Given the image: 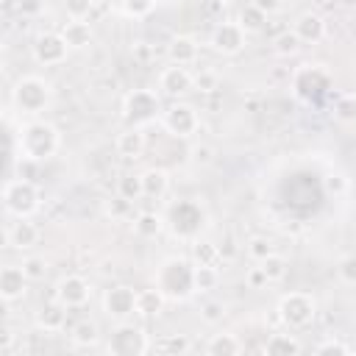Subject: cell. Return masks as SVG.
I'll list each match as a JSON object with an SVG mask.
<instances>
[{
  "label": "cell",
  "mask_w": 356,
  "mask_h": 356,
  "mask_svg": "<svg viewBox=\"0 0 356 356\" xmlns=\"http://www.w3.org/2000/svg\"><path fill=\"white\" fill-rule=\"evenodd\" d=\"M161 111V100L153 89H131L122 100V120L125 125H147Z\"/></svg>",
  "instance_id": "ba28073f"
},
{
  "label": "cell",
  "mask_w": 356,
  "mask_h": 356,
  "mask_svg": "<svg viewBox=\"0 0 356 356\" xmlns=\"http://www.w3.org/2000/svg\"><path fill=\"white\" fill-rule=\"evenodd\" d=\"M153 348H156V350H161V353H172V356H181V353H189L192 342H189V337H184V334H170V337L159 339Z\"/></svg>",
  "instance_id": "8d00e7d4"
},
{
  "label": "cell",
  "mask_w": 356,
  "mask_h": 356,
  "mask_svg": "<svg viewBox=\"0 0 356 356\" xmlns=\"http://www.w3.org/2000/svg\"><path fill=\"white\" fill-rule=\"evenodd\" d=\"M161 125L175 139H192L200 131V114H197V108L192 103L175 100L161 111Z\"/></svg>",
  "instance_id": "9c48e42d"
},
{
  "label": "cell",
  "mask_w": 356,
  "mask_h": 356,
  "mask_svg": "<svg viewBox=\"0 0 356 356\" xmlns=\"http://www.w3.org/2000/svg\"><path fill=\"white\" fill-rule=\"evenodd\" d=\"M334 120L350 125L356 122V95H339L334 100Z\"/></svg>",
  "instance_id": "74e56055"
},
{
  "label": "cell",
  "mask_w": 356,
  "mask_h": 356,
  "mask_svg": "<svg viewBox=\"0 0 356 356\" xmlns=\"http://www.w3.org/2000/svg\"><path fill=\"white\" fill-rule=\"evenodd\" d=\"M53 103V83L42 75H19L11 86V106L19 117H39Z\"/></svg>",
  "instance_id": "3957f363"
},
{
  "label": "cell",
  "mask_w": 356,
  "mask_h": 356,
  "mask_svg": "<svg viewBox=\"0 0 356 356\" xmlns=\"http://www.w3.org/2000/svg\"><path fill=\"white\" fill-rule=\"evenodd\" d=\"M150 348H153V342H150L147 331L131 320L114 323V331L106 342V350L111 356H145Z\"/></svg>",
  "instance_id": "52a82bcc"
},
{
  "label": "cell",
  "mask_w": 356,
  "mask_h": 356,
  "mask_svg": "<svg viewBox=\"0 0 356 356\" xmlns=\"http://www.w3.org/2000/svg\"><path fill=\"white\" fill-rule=\"evenodd\" d=\"M70 342L75 348H97L100 345V325L95 320H78L72 328H70Z\"/></svg>",
  "instance_id": "484cf974"
},
{
  "label": "cell",
  "mask_w": 356,
  "mask_h": 356,
  "mask_svg": "<svg viewBox=\"0 0 356 356\" xmlns=\"http://www.w3.org/2000/svg\"><path fill=\"white\" fill-rule=\"evenodd\" d=\"M22 270H25V275H28V281H44L47 278V273H50V261L44 259V256H25L22 259Z\"/></svg>",
  "instance_id": "d590c367"
},
{
  "label": "cell",
  "mask_w": 356,
  "mask_h": 356,
  "mask_svg": "<svg viewBox=\"0 0 356 356\" xmlns=\"http://www.w3.org/2000/svg\"><path fill=\"white\" fill-rule=\"evenodd\" d=\"M278 320L286 325V328H306L314 323L317 317V298L312 292H303V289H292V292H284L278 298Z\"/></svg>",
  "instance_id": "277c9868"
},
{
  "label": "cell",
  "mask_w": 356,
  "mask_h": 356,
  "mask_svg": "<svg viewBox=\"0 0 356 356\" xmlns=\"http://www.w3.org/2000/svg\"><path fill=\"white\" fill-rule=\"evenodd\" d=\"M325 186H328V192L342 195V192L348 189V178H345L342 172H334V175H328V178H325Z\"/></svg>",
  "instance_id": "f907efd6"
},
{
  "label": "cell",
  "mask_w": 356,
  "mask_h": 356,
  "mask_svg": "<svg viewBox=\"0 0 356 356\" xmlns=\"http://www.w3.org/2000/svg\"><path fill=\"white\" fill-rule=\"evenodd\" d=\"M103 211H106L111 220H128V217L134 214V203H131V200H125L122 195H114V197H108V200H106Z\"/></svg>",
  "instance_id": "f35d334b"
},
{
  "label": "cell",
  "mask_w": 356,
  "mask_h": 356,
  "mask_svg": "<svg viewBox=\"0 0 356 356\" xmlns=\"http://www.w3.org/2000/svg\"><path fill=\"white\" fill-rule=\"evenodd\" d=\"M245 36L248 33L242 31V25L236 19H228V22L214 25V31L209 36V47L214 53H220V56H236L245 47Z\"/></svg>",
  "instance_id": "4fadbf2b"
},
{
  "label": "cell",
  "mask_w": 356,
  "mask_h": 356,
  "mask_svg": "<svg viewBox=\"0 0 356 356\" xmlns=\"http://www.w3.org/2000/svg\"><path fill=\"white\" fill-rule=\"evenodd\" d=\"M33 323H36V328L44 331V334H58V331L67 328V306H64L58 298H53V300L42 303V306L36 309Z\"/></svg>",
  "instance_id": "ac0fdd59"
},
{
  "label": "cell",
  "mask_w": 356,
  "mask_h": 356,
  "mask_svg": "<svg viewBox=\"0 0 356 356\" xmlns=\"http://www.w3.org/2000/svg\"><path fill=\"white\" fill-rule=\"evenodd\" d=\"M61 36L67 39L70 50H83V47L92 44L95 31H92V25H89L86 19H72V17H67V22L61 25Z\"/></svg>",
  "instance_id": "7402d4cb"
},
{
  "label": "cell",
  "mask_w": 356,
  "mask_h": 356,
  "mask_svg": "<svg viewBox=\"0 0 356 356\" xmlns=\"http://www.w3.org/2000/svg\"><path fill=\"white\" fill-rule=\"evenodd\" d=\"M222 317H225V303L222 300H203L200 303V323L217 325V323H222Z\"/></svg>",
  "instance_id": "60d3db41"
},
{
  "label": "cell",
  "mask_w": 356,
  "mask_h": 356,
  "mask_svg": "<svg viewBox=\"0 0 356 356\" xmlns=\"http://www.w3.org/2000/svg\"><path fill=\"white\" fill-rule=\"evenodd\" d=\"M145 145H147V139H145V131H142L139 125H128V128L117 136V142H114L117 156H122V159H128V161L142 159Z\"/></svg>",
  "instance_id": "44dd1931"
},
{
  "label": "cell",
  "mask_w": 356,
  "mask_h": 356,
  "mask_svg": "<svg viewBox=\"0 0 356 356\" xmlns=\"http://www.w3.org/2000/svg\"><path fill=\"white\" fill-rule=\"evenodd\" d=\"M189 259L192 264H209V267H217V261L222 259L220 256V245L209 242V239H192L189 242Z\"/></svg>",
  "instance_id": "f1b7e54d"
},
{
  "label": "cell",
  "mask_w": 356,
  "mask_h": 356,
  "mask_svg": "<svg viewBox=\"0 0 356 356\" xmlns=\"http://www.w3.org/2000/svg\"><path fill=\"white\" fill-rule=\"evenodd\" d=\"M242 350H245V345L236 339V334H228V331L211 334L209 342H206V353L209 356H236Z\"/></svg>",
  "instance_id": "83f0119b"
},
{
  "label": "cell",
  "mask_w": 356,
  "mask_h": 356,
  "mask_svg": "<svg viewBox=\"0 0 356 356\" xmlns=\"http://www.w3.org/2000/svg\"><path fill=\"white\" fill-rule=\"evenodd\" d=\"M300 47H303V42L298 39L295 31H284V33H278V36L273 39V50H275V56H284V58L298 56Z\"/></svg>",
  "instance_id": "836d02e7"
},
{
  "label": "cell",
  "mask_w": 356,
  "mask_h": 356,
  "mask_svg": "<svg viewBox=\"0 0 356 356\" xmlns=\"http://www.w3.org/2000/svg\"><path fill=\"white\" fill-rule=\"evenodd\" d=\"M159 92H161L164 97L178 100V97H184L186 92H195V75H192L186 67H181V64H170V67H164L161 75H159Z\"/></svg>",
  "instance_id": "9a60e30c"
},
{
  "label": "cell",
  "mask_w": 356,
  "mask_h": 356,
  "mask_svg": "<svg viewBox=\"0 0 356 356\" xmlns=\"http://www.w3.org/2000/svg\"><path fill=\"white\" fill-rule=\"evenodd\" d=\"M328 86H331V75L323 64H300L298 72L292 75V89L306 103L320 100L328 92Z\"/></svg>",
  "instance_id": "30bf717a"
},
{
  "label": "cell",
  "mask_w": 356,
  "mask_h": 356,
  "mask_svg": "<svg viewBox=\"0 0 356 356\" xmlns=\"http://www.w3.org/2000/svg\"><path fill=\"white\" fill-rule=\"evenodd\" d=\"M44 6H47V0H14L17 14L25 17V19H36V17H42Z\"/></svg>",
  "instance_id": "ee69618b"
},
{
  "label": "cell",
  "mask_w": 356,
  "mask_h": 356,
  "mask_svg": "<svg viewBox=\"0 0 356 356\" xmlns=\"http://www.w3.org/2000/svg\"><path fill=\"white\" fill-rule=\"evenodd\" d=\"M337 278H339L345 286H356V250H353V253H345V256L337 261Z\"/></svg>",
  "instance_id": "ab89813d"
},
{
  "label": "cell",
  "mask_w": 356,
  "mask_h": 356,
  "mask_svg": "<svg viewBox=\"0 0 356 356\" xmlns=\"http://www.w3.org/2000/svg\"><path fill=\"white\" fill-rule=\"evenodd\" d=\"M217 86H220V75L214 72V70H200V72H195V92H200V95H211V92H217Z\"/></svg>",
  "instance_id": "b9f144b4"
},
{
  "label": "cell",
  "mask_w": 356,
  "mask_h": 356,
  "mask_svg": "<svg viewBox=\"0 0 356 356\" xmlns=\"http://www.w3.org/2000/svg\"><path fill=\"white\" fill-rule=\"evenodd\" d=\"M245 284H248V289H264L270 281H267V275H264V270L256 264V267H250L248 273H245Z\"/></svg>",
  "instance_id": "c3c4849f"
},
{
  "label": "cell",
  "mask_w": 356,
  "mask_h": 356,
  "mask_svg": "<svg viewBox=\"0 0 356 356\" xmlns=\"http://www.w3.org/2000/svg\"><path fill=\"white\" fill-rule=\"evenodd\" d=\"M259 267L264 270V275H267V281H270V284H278V281H284V278H286L289 261H286V256H281V253L275 250V253H270L267 259H261V261H259Z\"/></svg>",
  "instance_id": "4dcf8cb0"
},
{
  "label": "cell",
  "mask_w": 356,
  "mask_h": 356,
  "mask_svg": "<svg viewBox=\"0 0 356 356\" xmlns=\"http://www.w3.org/2000/svg\"><path fill=\"white\" fill-rule=\"evenodd\" d=\"M236 22L242 25V31H245V33H259V31L267 25V14H264V11L250 0V3H245V6L239 8Z\"/></svg>",
  "instance_id": "f546056e"
},
{
  "label": "cell",
  "mask_w": 356,
  "mask_h": 356,
  "mask_svg": "<svg viewBox=\"0 0 356 356\" xmlns=\"http://www.w3.org/2000/svg\"><path fill=\"white\" fill-rule=\"evenodd\" d=\"M214 3H217V6H228L231 0H214Z\"/></svg>",
  "instance_id": "f5cc1de1"
},
{
  "label": "cell",
  "mask_w": 356,
  "mask_h": 356,
  "mask_svg": "<svg viewBox=\"0 0 356 356\" xmlns=\"http://www.w3.org/2000/svg\"><path fill=\"white\" fill-rule=\"evenodd\" d=\"M164 303L167 298L156 284L150 289H136V317H145V320L159 317L164 312Z\"/></svg>",
  "instance_id": "603a6c76"
},
{
  "label": "cell",
  "mask_w": 356,
  "mask_h": 356,
  "mask_svg": "<svg viewBox=\"0 0 356 356\" xmlns=\"http://www.w3.org/2000/svg\"><path fill=\"white\" fill-rule=\"evenodd\" d=\"M131 56H134V61H139V64H150V61H153V44L139 39V42L131 44Z\"/></svg>",
  "instance_id": "7dc6e473"
},
{
  "label": "cell",
  "mask_w": 356,
  "mask_h": 356,
  "mask_svg": "<svg viewBox=\"0 0 356 356\" xmlns=\"http://www.w3.org/2000/svg\"><path fill=\"white\" fill-rule=\"evenodd\" d=\"M189 161L197 164V167H209L214 161V147L211 145H195L189 150Z\"/></svg>",
  "instance_id": "bcb514c9"
},
{
  "label": "cell",
  "mask_w": 356,
  "mask_h": 356,
  "mask_svg": "<svg viewBox=\"0 0 356 356\" xmlns=\"http://www.w3.org/2000/svg\"><path fill=\"white\" fill-rule=\"evenodd\" d=\"M292 31L298 33V39L303 44H320L325 39V19L317 11H303L298 14V19L292 22Z\"/></svg>",
  "instance_id": "d6986e66"
},
{
  "label": "cell",
  "mask_w": 356,
  "mask_h": 356,
  "mask_svg": "<svg viewBox=\"0 0 356 356\" xmlns=\"http://www.w3.org/2000/svg\"><path fill=\"white\" fill-rule=\"evenodd\" d=\"M150 6H153V0H125V14L142 17V14L150 11Z\"/></svg>",
  "instance_id": "681fc988"
},
{
  "label": "cell",
  "mask_w": 356,
  "mask_h": 356,
  "mask_svg": "<svg viewBox=\"0 0 356 356\" xmlns=\"http://www.w3.org/2000/svg\"><path fill=\"white\" fill-rule=\"evenodd\" d=\"M53 295H56L67 309H81V306H86L89 298H92V284H89L83 275L70 273V275H61V278L56 281Z\"/></svg>",
  "instance_id": "5bb4252c"
},
{
  "label": "cell",
  "mask_w": 356,
  "mask_h": 356,
  "mask_svg": "<svg viewBox=\"0 0 356 356\" xmlns=\"http://www.w3.org/2000/svg\"><path fill=\"white\" fill-rule=\"evenodd\" d=\"M314 353H320V356H325V353L348 356V353H350V345H348V342H342V339H337V337H328V339H323V342L314 348Z\"/></svg>",
  "instance_id": "f6af8a7d"
},
{
  "label": "cell",
  "mask_w": 356,
  "mask_h": 356,
  "mask_svg": "<svg viewBox=\"0 0 356 356\" xmlns=\"http://www.w3.org/2000/svg\"><path fill=\"white\" fill-rule=\"evenodd\" d=\"M117 195H122L131 203H136L139 197H145V192H142V172H125L117 181Z\"/></svg>",
  "instance_id": "1f68e13d"
},
{
  "label": "cell",
  "mask_w": 356,
  "mask_h": 356,
  "mask_svg": "<svg viewBox=\"0 0 356 356\" xmlns=\"http://www.w3.org/2000/svg\"><path fill=\"white\" fill-rule=\"evenodd\" d=\"M261 350L267 356H298L303 353V342L295 334H270Z\"/></svg>",
  "instance_id": "d4e9b609"
},
{
  "label": "cell",
  "mask_w": 356,
  "mask_h": 356,
  "mask_svg": "<svg viewBox=\"0 0 356 356\" xmlns=\"http://www.w3.org/2000/svg\"><path fill=\"white\" fill-rule=\"evenodd\" d=\"M92 8H95V0H64V11L72 19H89Z\"/></svg>",
  "instance_id": "7bdbcfd3"
},
{
  "label": "cell",
  "mask_w": 356,
  "mask_h": 356,
  "mask_svg": "<svg viewBox=\"0 0 356 356\" xmlns=\"http://www.w3.org/2000/svg\"><path fill=\"white\" fill-rule=\"evenodd\" d=\"M253 3H256L267 17L275 14V11H281V6H284V0H253Z\"/></svg>",
  "instance_id": "816d5d0a"
},
{
  "label": "cell",
  "mask_w": 356,
  "mask_h": 356,
  "mask_svg": "<svg viewBox=\"0 0 356 356\" xmlns=\"http://www.w3.org/2000/svg\"><path fill=\"white\" fill-rule=\"evenodd\" d=\"M167 225V217H161L159 211H139L134 217V234L142 239H156Z\"/></svg>",
  "instance_id": "4316f807"
},
{
  "label": "cell",
  "mask_w": 356,
  "mask_h": 356,
  "mask_svg": "<svg viewBox=\"0 0 356 356\" xmlns=\"http://www.w3.org/2000/svg\"><path fill=\"white\" fill-rule=\"evenodd\" d=\"M61 147V134L53 122L42 120V117H33V120H25L19 125V134H17V153L22 161H31V164H42L47 159H53Z\"/></svg>",
  "instance_id": "6da1fadb"
},
{
  "label": "cell",
  "mask_w": 356,
  "mask_h": 356,
  "mask_svg": "<svg viewBox=\"0 0 356 356\" xmlns=\"http://www.w3.org/2000/svg\"><path fill=\"white\" fill-rule=\"evenodd\" d=\"M153 284L172 303L189 300L195 295V264H192V259H186V256H167L156 267Z\"/></svg>",
  "instance_id": "7a4b0ae2"
},
{
  "label": "cell",
  "mask_w": 356,
  "mask_h": 356,
  "mask_svg": "<svg viewBox=\"0 0 356 356\" xmlns=\"http://www.w3.org/2000/svg\"><path fill=\"white\" fill-rule=\"evenodd\" d=\"M197 56H200V44H197V39H192V36H186V33L172 36L170 44H167V58H170V64L189 67V64L197 61Z\"/></svg>",
  "instance_id": "ffe728a7"
},
{
  "label": "cell",
  "mask_w": 356,
  "mask_h": 356,
  "mask_svg": "<svg viewBox=\"0 0 356 356\" xmlns=\"http://www.w3.org/2000/svg\"><path fill=\"white\" fill-rule=\"evenodd\" d=\"M42 231L36 228V222H31V217H14V222L6 228V245H11L14 250H31L33 245H39Z\"/></svg>",
  "instance_id": "e0dca14e"
},
{
  "label": "cell",
  "mask_w": 356,
  "mask_h": 356,
  "mask_svg": "<svg viewBox=\"0 0 356 356\" xmlns=\"http://www.w3.org/2000/svg\"><path fill=\"white\" fill-rule=\"evenodd\" d=\"M217 284H220V273H217V267L195 264V292L206 295V292L217 289Z\"/></svg>",
  "instance_id": "d6a6232c"
},
{
  "label": "cell",
  "mask_w": 356,
  "mask_h": 356,
  "mask_svg": "<svg viewBox=\"0 0 356 356\" xmlns=\"http://www.w3.org/2000/svg\"><path fill=\"white\" fill-rule=\"evenodd\" d=\"M167 189H170V172H167V170H161V167H147V170L142 172V192H145V197L161 200V197L167 195Z\"/></svg>",
  "instance_id": "cb8c5ba5"
},
{
  "label": "cell",
  "mask_w": 356,
  "mask_h": 356,
  "mask_svg": "<svg viewBox=\"0 0 356 356\" xmlns=\"http://www.w3.org/2000/svg\"><path fill=\"white\" fill-rule=\"evenodd\" d=\"M31 53H33V61L36 64H42V67H58V64L67 61L70 44L61 36V31H44V33H39L33 39Z\"/></svg>",
  "instance_id": "8fae6325"
},
{
  "label": "cell",
  "mask_w": 356,
  "mask_h": 356,
  "mask_svg": "<svg viewBox=\"0 0 356 356\" xmlns=\"http://www.w3.org/2000/svg\"><path fill=\"white\" fill-rule=\"evenodd\" d=\"M167 225H170V231H172L178 239L192 242V239H197L200 231L206 228V211H203V206H200L197 200L184 197V200H178V203L167 211Z\"/></svg>",
  "instance_id": "8992f818"
},
{
  "label": "cell",
  "mask_w": 356,
  "mask_h": 356,
  "mask_svg": "<svg viewBox=\"0 0 356 356\" xmlns=\"http://www.w3.org/2000/svg\"><path fill=\"white\" fill-rule=\"evenodd\" d=\"M42 206L39 186L28 178H11L3 186V209L11 217H33Z\"/></svg>",
  "instance_id": "5b68a950"
},
{
  "label": "cell",
  "mask_w": 356,
  "mask_h": 356,
  "mask_svg": "<svg viewBox=\"0 0 356 356\" xmlns=\"http://www.w3.org/2000/svg\"><path fill=\"white\" fill-rule=\"evenodd\" d=\"M245 253H248V259L250 261H261V259H267L270 253H275V245H273V239H267V236H250L248 242H245Z\"/></svg>",
  "instance_id": "e575fe53"
},
{
  "label": "cell",
  "mask_w": 356,
  "mask_h": 356,
  "mask_svg": "<svg viewBox=\"0 0 356 356\" xmlns=\"http://www.w3.org/2000/svg\"><path fill=\"white\" fill-rule=\"evenodd\" d=\"M103 314L114 323L131 320L136 314V289L128 284H111L103 292Z\"/></svg>",
  "instance_id": "7c38bea8"
},
{
  "label": "cell",
  "mask_w": 356,
  "mask_h": 356,
  "mask_svg": "<svg viewBox=\"0 0 356 356\" xmlns=\"http://www.w3.org/2000/svg\"><path fill=\"white\" fill-rule=\"evenodd\" d=\"M28 275L22 270V264H6L0 270V298L3 303H17L28 295Z\"/></svg>",
  "instance_id": "2e32d148"
}]
</instances>
